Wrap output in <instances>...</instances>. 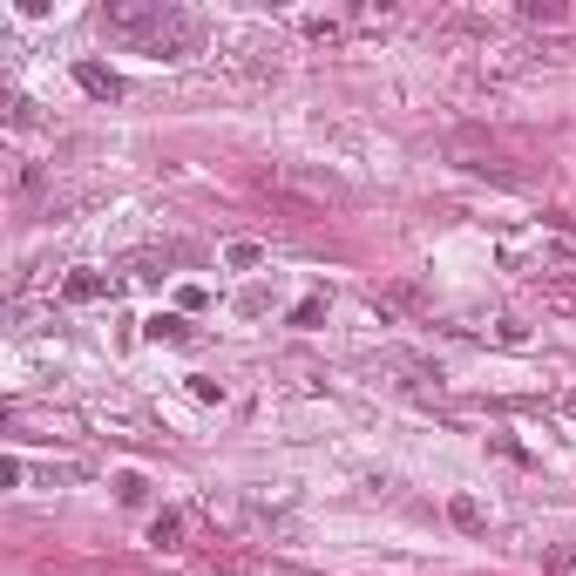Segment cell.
I'll return each instance as SVG.
<instances>
[{
    "label": "cell",
    "mask_w": 576,
    "mask_h": 576,
    "mask_svg": "<svg viewBox=\"0 0 576 576\" xmlns=\"http://www.w3.org/2000/svg\"><path fill=\"white\" fill-rule=\"evenodd\" d=\"M265 184H279V191H305V197H319V204H340V197H346L340 177H319V170H272Z\"/></svg>",
    "instance_id": "7a4b0ae2"
},
{
    "label": "cell",
    "mask_w": 576,
    "mask_h": 576,
    "mask_svg": "<svg viewBox=\"0 0 576 576\" xmlns=\"http://www.w3.org/2000/svg\"><path fill=\"white\" fill-rule=\"evenodd\" d=\"M81 81H89L96 96H116V75H102V68H81Z\"/></svg>",
    "instance_id": "3957f363"
},
{
    "label": "cell",
    "mask_w": 576,
    "mask_h": 576,
    "mask_svg": "<svg viewBox=\"0 0 576 576\" xmlns=\"http://www.w3.org/2000/svg\"><path fill=\"white\" fill-rule=\"evenodd\" d=\"M102 35L136 48V55H156V61H177V55H197V14L170 8V0H116L102 8Z\"/></svg>",
    "instance_id": "6da1fadb"
}]
</instances>
